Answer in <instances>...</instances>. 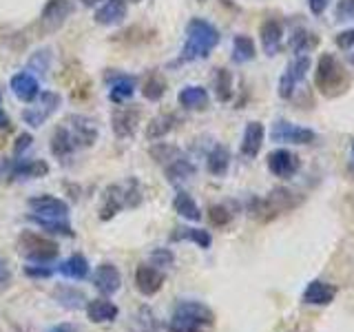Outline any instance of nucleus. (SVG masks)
I'll return each mask as SVG.
<instances>
[{
    "instance_id": "obj_1",
    "label": "nucleus",
    "mask_w": 354,
    "mask_h": 332,
    "mask_svg": "<svg viewBox=\"0 0 354 332\" xmlns=\"http://www.w3.org/2000/svg\"><path fill=\"white\" fill-rule=\"evenodd\" d=\"M219 31L204 18H191L186 25V40L182 47L180 62H195L208 58L219 44Z\"/></svg>"
},
{
    "instance_id": "obj_2",
    "label": "nucleus",
    "mask_w": 354,
    "mask_h": 332,
    "mask_svg": "<svg viewBox=\"0 0 354 332\" xmlns=\"http://www.w3.org/2000/svg\"><path fill=\"white\" fill-rule=\"evenodd\" d=\"M142 204V184L131 177L124 184H111L106 186L104 197H102V206H100V219L109 221L113 219L120 210L124 208H136Z\"/></svg>"
},
{
    "instance_id": "obj_3",
    "label": "nucleus",
    "mask_w": 354,
    "mask_h": 332,
    "mask_svg": "<svg viewBox=\"0 0 354 332\" xmlns=\"http://www.w3.org/2000/svg\"><path fill=\"white\" fill-rule=\"evenodd\" d=\"M215 324V315L202 302H182L175 308L166 332H204Z\"/></svg>"
},
{
    "instance_id": "obj_4",
    "label": "nucleus",
    "mask_w": 354,
    "mask_h": 332,
    "mask_svg": "<svg viewBox=\"0 0 354 332\" xmlns=\"http://www.w3.org/2000/svg\"><path fill=\"white\" fill-rule=\"evenodd\" d=\"M315 84L326 98H335L348 86V75L343 64L332 53H324L317 62L315 71Z\"/></svg>"
},
{
    "instance_id": "obj_5",
    "label": "nucleus",
    "mask_w": 354,
    "mask_h": 332,
    "mask_svg": "<svg viewBox=\"0 0 354 332\" xmlns=\"http://www.w3.org/2000/svg\"><path fill=\"white\" fill-rule=\"evenodd\" d=\"M299 202H301V199L297 197V193L288 191V188H274V191H270L268 197H263V199L254 197L250 202L248 213L259 221H270L277 215H281V213H286V210L295 208Z\"/></svg>"
},
{
    "instance_id": "obj_6",
    "label": "nucleus",
    "mask_w": 354,
    "mask_h": 332,
    "mask_svg": "<svg viewBox=\"0 0 354 332\" xmlns=\"http://www.w3.org/2000/svg\"><path fill=\"white\" fill-rule=\"evenodd\" d=\"M16 248L25 259L40 261V264H47V261L55 259L58 257V250H60L58 243H55L53 239L38 235V232H31V230L20 232Z\"/></svg>"
},
{
    "instance_id": "obj_7",
    "label": "nucleus",
    "mask_w": 354,
    "mask_h": 332,
    "mask_svg": "<svg viewBox=\"0 0 354 332\" xmlns=\"http://www.w3.org/2000/svg\"><path fill=\"white\" fill-rule=\"evenodd\" d=\"M62 98L55 91H40V95L33 100V102L22 111V122L29 124L31 129H40L44 122H47L55 111L60 109Z\"/></svg>"
},
{
    "instance_id": "obj_8",
    "label": "nucleus",
    "mask_w": 354,
    "mask_h": 332,
    "mask_svg": "<svg viewBox=\"0 0 354 332\" xmlns=\"http://www.w3.org/2000/svg\"><path fill=\"white\" fill-rule=\"evenodd\" d=\"M142 120V109L138 104H118L111 111V129L118 140H131L136 136Z\"/></svg>"
},
{
    "instance_id": "obj_9",
    "label": "nucleus",
    "mask_w": 354,
    "mask_h": 332,
    "mask_svg": "<svg viewBox=\"0 0 354 332\" xmlns=\"http://www.w3.org/2000/svg\"><path fill=\"white\" fill-rule=\"evenodd\" d=\"M69 131V136L75 144V149H91L95 140H97V124L93 118L82 116V113H71L66 116V120L62 122Z\"/></svg>"
},
{
    "instance_id": "obj_10",
    "label": "nucleus",
    "mask_w": 354,
    "mask_h": 332,
    "mask_svg": "<svg viewBox=\"0 0 354 332\" xmlns=\"http://www.w3.org/2000/svg\"><path fill=\"white\" fill-rule=\"evenodd\" d=\"M73 0H47V5L40 11L38 27L42 33H55L64 27V22L73 14Z\"/></svg>"
},
{
    "instance_id": "obj_11",
    "label": "nucleus",
    "mask_w": 354,
    "mask_h": 332,
    "mask_svg": "<svg viewBox=\"0 0 354 332\" xmlns=\"http://www.w3.org/2000/svg\"><path fill=\"white\" fill-rule=\"evenodd\" d=\"M270 140L277 144H313L317 142V133L313 129L297 127L288 120H277L270 131Z\"/></svg>"
},
{
    "instance_id": "obj_12",
    "label": "nucleus",
    "mask_w": 354,
    "mask_h": 332,
    "mask_svg": "<svg viewBox=\"0 0 354 332\" xmlns=\"http://www.w3.org/2000/svg\"><path fill=\"white\" fill-rule=\"evenodd\" d=\"M308 66H310V58H308V55L306 53L304 55L297 53V58L286 66L283 75L279 77V98L290 100L295 95L299 82H304Z\"/></svg>"
},
{
    "instance_id": "obj_13",
    "label": "nucleus",
    "mask_w": 354,
    "mask_h": 332,
    "mask_svg": "<svg viewBox=\"0 0 354 332\" xmlns=\"http://www.w3.org/2000/svg\"><path fill=\"white\" fill-rule=\"evenodd\" d=\"M268 171L279 177V180H290V177L297 175L299 166H301V160L299 155L288 151V149H274L272 153H268Z\"/></svg>"
},
{
    "instance_id": "obj_14",
    "label": "nucleus",
    "mask_w": 354,
    "mask_h": 332,
    "mask_svg": "<svg viewBox=\"0 0 354 332\" xmlns=\"http://www.w3.org/2000/svg\"><path fill=\"white\" fill-rule=\"evenodd\" d=\"M166 282L164 270L155 268L153 264H142L136 270V288L144 297H153L162 290V286Z\"/></svg>"
},
{
    "instance_id": "obj_15",
    "label": "nucleus",
    "mask_w": 354,
    "mask_h": 332,
    "mask_svg": "<svg viewBox=\"0 0 354 332\" xmlns=\"http://www.w3.org/2000/svg\"><path fill=\"white\" fill-rule=\"evenodd\" d=\"M106 82H109V100L113 104H124L127 100L133 98L136 93V86H138V80L129 73H109L106 75Z\"/></svg>"
},
{
    "instance_id": "obj_16",
    "label": "nucleus",
    "mask_w": 354,
    "mask_h": 332,
    "mask_svg": "<svg viewBox=\"0 0 354 332\" xmlns=\"http://www.w3.org/2000/svg\"><path fill=\"white\" fill-rule=\"evenodd\" d=\"M9 86H11V91H14V95L25 104H31L33 100L40 95V82L31 71H20L16 75H11Z\"/></svg>"
},
{
    "instance_id": "obj_17",
    "label": "nucleus",
    "mask_w": 354,
    "mask_h": 332,
    "mask_svg": "<svg viewBox=\"0 0 354 332\" xmlns=\"http://www.w3.org/2000/svg\"><path fill=\"white\" fill-rule=\"evenodd\" d=\"M93 286L97 288L100 293L104 297L115 295L120 288H122V275L118 270V266H113L111 261H104L97 266L95 277H93Z\"/></svg>"
},
{
    "instance_id": "obj_18",
    "label": "nucleus",
    "mask_w": 354,
    "mask_h": 332,
    "mask_svg": "<svg viewBox=\"0 0 354 332\" xmlns=\"http://www.w3.org/2000/svg\"><path fill=\"white\" fill-rule=\"evenodd\" d=\"M29 208L38 217H66L69 215V204L64 199H58L53 195H38L29 199Z\"/></svg>"
},
{
    "instance_id": "obj_19",
    "label": "nucleus",
    "mask_w": 354,
    "mask_h": 332,
    "mask_svg": "<svg viewBox=\"0 0 354 332\" xmlns=\"http://www.w3.org/2000/svg\"><path fill=\"white\" fill-rule=\"evenodd\" d=\"M49 173V164L44 160H22L16 158L9 166V177L11 180H38Z\"/></svg>"
},
{
    "instance_id": "obj_20",
    "label": "nucleus",
    "mask_w": 354,
    "mask_h": 332,
    "mask_svg": "<svg viewBox=\"0 0 354 332\" xmlns=\"http://www.w3.org/2000/svg\"><path fill=\"white\" fill-rule=\"evenodd\" d=\"M129 14V0H106V3L95 11V22L102 27H115L124 22Z\"/></svg>"
},
{
    "instance_id": "obj_21",
    "label": "nucleus",
    "mask_w": 354,
    "mask_h": 332,
    "mask_svg": "<svg viewBox=\"0 0 354 332\" xmlns=\"http://www.w3.org/2000/svg\"><path fill=\"white\" fill-rule=\"evenodd\" d=\"M335 297H337V286L315 279V282H310L308 288L304 290L301 302L308 306H328V304L335 302Z\"/></svg>"
},
{
    "instance_id": "obj_22",
    "label": "nucleus",
    "mask_w": 354,
    "mask_h": 332,
    "mask_svg": "<svg viewBox=\"0 0 354 332\" xmlns=\"http://www.w3.org/2000/svg\"><path fill=\"white\" fill-rule=\"evenodd\" d=\"M259 36H261V47L266 55H277L281 49V40H283V25L279 20H266L259 27Z\"/></svg>"
},
{
    "instance_id": "obj_23",
    "label": "nucleus",
    "mask_w": 354,
    "mask_h": 332,
    "mask_svg": "<svg viewBox=\"0 0 354 332\" xmlns=\"http://www.w3.org/2000/svg\"><path fill=\"white\" fill-rule=\"evenodd\" d=\"M263 136H266V131H263V124L261 122H248L246 129H243V138H241V155L243 158H257L261 147H263Z\"/></svg>"
},
{
    "instance_id": "obj_24",
    "label": "nucleus",
    "mask_w": 354,
    "mask_h": 332,
    "mask_svg": "<svg viewBox=\"0 0 354 332\" xmlns=\"http://www.w3.org/2000/svg\"><path fill=\"white\" fill-rule=\"evenodd\" d=\"M177 102L180 107L188 109V111H204L208 109V102H210V95L204 86L199 84H188L184 86L180 93H177Z\"/></svg>"
},
{
    "instance_id": "obj_25",
    "label": "nucleus",
    "mask_w": 354,
    "mask_h": 332,
    "mask_svg": "<svg viewBox=\"0 0 354 332\" xmlns=\"http://www.w3.org/2000/svg\"><path fill=\"white\" fill-rule=\"evenodd\" d=\"M75 144L69 136V131H66L64 124H58L53 131V136H51V155L55 160H60L62 164L66 160H71V155L75 153Z\"/></svg>"
},
{
    "instance_id": "obj_26",
    "label": "nucleus",
    "mask_w": 354,
    "mask_h": 332,
    "mask_svg": "<svg viewBox=\"0 0 354 332\" xmlns=\"http://www.w3.org/2000/svg\"><path fill=\"white\" fill-rule=\"evenodd\" d=\"M118 313V306L109 299H95V302L86 304V317L93 324H111V321H115Z\"/></svg>"
},
{
    "instance_id": "obj_27",
    "label": "nucleus",
    "mask_w": 354,
    "mask_h": 332,
    "mask_svg": "<svg viewBox=\"0 0 354 332\" xmlns=\"http://www.w3.org/2000/svg\"><path fill=\"white\" fill-rule=\"evenodd\" d=\"M164 173H166V180L169 182H184V180H191V177L197 173V166L186 158V155H180L177 160H173L171 164L164 166Z\"/></svg>"
},
{
    "instance_id": "obj_28",
    "label": "nucleus",
    "mask_w": 354,
    "mask_h": 332,
    "mask_svg": "<svg viewBox=\"0 0 354 332\" xmlns=\"http://www.w3.org/2000/svg\"><path fill=\"white\" fill-rule=\"evenodd\" d=\"M177 122H180V118H177L175 113H162L158 118H153L147 127V140L149 142L162 140L164 136H169V133L177 127Z\"/></svg>"
},
{
    "instance_id": "obj_29",
    "label": "nucleus",
    "mask_w": 354,
    "mask_h": 332,
    "mask_svg": "<svg viewBox=\"0 0 354 332\" xmlns=\"http://www.w3.org/2000/svg\"><path fill=\"white\" fill-rule=\"evenodd\" d=\"M228 166H230V151L224 147V144H215V147L210 149L208 158H206L208 173L215 175V177H224Z\"/></svg>"
},
{
    "instance_id": "obj_30",
    "label": "nucleus",
    "mask_w": 354,
    "mask_h": 332,
    "mask_svg": "<svg viewBox=\"0 0 354 332\" xmlns=\"http://www.w3.org/2000/svg\"><path fill=\"white\" fill-rule=\"evenodd\" d=\"M166 77L160 71H151L142 82V95L149 100V102H160V100L166 95Z\"/></svg>"
},
{
    "instance_id": "obj_31",
    "label": "nucleus",
    "mask_w": 354,
    "mask_h": 332,
    "mask_svg": "<svg viewBox=\"0 0 354 332\" xmlns=\"http://www.w3.org/2000/svg\"><path fill=\"white\" fill-rule=\"evenodd\" d=\"M58 273L64 275V277H69V279L82 282V279H86V277H88V261H86L84 255L75 252V255H71L69 259H64L60 264Z\"/></svg>"
},
{
    "instance_id": "obj_32",
    "label": "nucleus",
    "mask_w": 354,
    "mask_h": 332,
    "mask_svg": "<svg viewBox=\"0 0 354 332\" xmlns=\"http://www.w3.org/2000/svg\"><path fill=\"white\" fill-rule=\"evenodd\" d=\"M173 208H175L177 215H182L188 221H199V219H202V210H199L197 202L186 191H180V193L175 195Z\"/></svg>"
},
{
    "instance_id": "obj_33",
    "label": "nucleus",
    "mask_w": 354,
    "mask_h": 332,
    "mask_svg": "<svg viewBox=\"0 0 354 332\" xmlns=\"http://www.w3.org/2000/svg\"><path fill=\"white\" fill-rule=\"evenodd\" d=\"M29 221L38 224L42 230L55 232V235H64V237H75V230L71 224H66L64 217H38V215H29Z\"/></svg>"
},
{
    "instance_id": "obj_34",
    "label": "nucleus",
    "mask_w": 354,
    "mask_h": 332,
    "mask_svg": "<svg viewBox=\"0 0 354 332\" xmlns=\"http://www.w3.org/2000/svg\"><path fill=\"white\" fill-rule=\"evenodd\" d=\"M254 55H257V47H254L252 38L243 36V33L235 36V40H232V60L243 64V62L254 60Z\"/></svg>"
},
{
    "instance_id": "obj_35",
    "label": "nucleus",
    "mask_w": 354,
    "mask_h": 332,
    "mask_svg": "<svg viewBox=\"0 0 354 332\" xmlns=\"http://www.w3.org/2000/svg\"><path fill=\"white\" fill-rule=\"evenodd\" d=\"M195 241L199 248H210V243H213V237H210V232L204 230V228H175L173 232V241Z\"/></svg>"
},
{
    "instance_id": "obj_36",
    "label": "nucleus",
    "mask_w": 354,
    "mask_h": 332,
    "mask_svg": "<svg viewBox=\"0 0 354 332\" xmlns=\"http://www.w3.org/2000/svg\"><path fill=\"white\" fill-rule=\"evenodd\" d=\"M149 155H151L153 162L166 166V164H171L173 160L180 158V155H184V151L180 147H175V144L160 142V144H153V147L149 149Z\"/></svg>"
},
{
    "instance_id": "obj_37",
    "label": "nucleus",
    "mask_w": 354,
    "mask_h": 332,
    "mask_svg": "<svg viewBox=\"0 0 354 332\" xmlns=\"http://www.w3.org/2000/svg\"><path fill=\"white\" fill-rule=\"evenodd\" d=\"M215 95H217L219 102H230L232 73L228 69H217V73H215Z\"/></svg>"
},
{
    "instance_id": "obj_38",
    "label": "nucleus",
    "mask_w": 354,
    "mask_h": 332,
    "mask_svg": "<svg viewBox=\"0 0 354 332\" xmlns=\"http://www.w3.org/2000/svg\"><path fill=\"white\" fill-rule=\"evenodd\" d=\"M49 64H51V51L49 49H40V51H36L29 58L27 71L31 69V73L36 71L38 75H44V73L49 71Z\"/></svg>"
},
{
    "instance_id": "obj_39",
    "label": "nucleus",
    "mask_w": 354,
    "mask_h": 332,
    "mask_svg": "<svg viewBox=\"0 0 354 332\" xmlns=\"http://www.w3.org/2000/svg\"><path fill=\"white\" fill-rule=\"evenodd\" d=\"M208 219H210V224H213V226H226L228 221L232 219V213L224 204H215V206L208 208Z\"/></svg>"
},
{
    "instance_id": "obj_40",
    "label": "nucleus",
    "mask_w": 354,
    "mask_h": 332,
    "mask_svg": "<svg viewBox=\"0 0 354 332\" xmlns=\"http://www.w3.org/2000/svg\"><path fill=\"white\" fill-rule=\"evenodd\" d=\"M151 261H153L155 268L164 270V268H169V266H173L175 255H173L169 248H155V250L151 252Z\"/></svg>"
},
{
    "instance_id": "obj_41",
    "label": "nucleus",
    "mask_w": 354,
    "mask_h": 332,
    "mask_svg": "<svg viewBox=\"0 0 354 332\" xmlns=\"http://www.w3.org/2000/svg\"><path fill=\"white\" fill-rule=\"evenodd\" d=\"M22 273H25L27 277H33V279H49V277L53 275V268H49L47 264H40V266H25Z\"/></svg>"
},
{
    "instance_id": "obj_42",
    "label": "nucleus",
    "mask_w": 354,
    "mask_h": 332,
    "mask_svg": "<svg viewBox=\"0 0 354 332\" xmlns=\"http://www.w3.org/2000/svg\"><path fill=\"white\" fill-rule=\"evenodd\" d=\"M337 20H354V0H339L335 9Z\"/></svg>"
},
{
    "instance_id": "obj_43",
    "label": "nucleus",
    "mask_w": 354,
    "mask_h": 332,
    "mask_svg": "<svg viewBox=\"0 0 354 332\" xmlns=\"http://www.w3.org/2000/svg\"><path fill=\"white\" fill-rule=\"evenodd\" d=\"M335 42L339 44L341 49H352V47H354V27H352V29H346V31H341V33H337Z\"/></svg>"
},
{
    "instance_id": "obj_44",
    "label": "nucleus",
    "mask_w": 354,
    "mask_h": 332,
    "mask_svg": "<svg viewBox=\"0 0 354 332\" xmlns=\"http://www.w3.org/2000/svg\"><path fill=\"white\" fill-rule=\"evenodd\" d=\"M31 142H33V138L29 136V133H22V136H18V140H16V147H14L16 158H20V155H22V153H25V151L31 147Z\"/></svg>"
},
{
    "instance_id": "obj_45",
    "label": "nucleus",
    "mask_w": 354,
    "mask_h": 332,
    "mask_svg": "<svg viewBox=\"0 0 354 332\" xmlns=\"http://www.w3.org/2000/svg\"><path fill=\"white\" fill-rule=\"evenodd\" d=\"M328 5H330V0H308V7H310V11H313L315 16L324 14V11L328 9Z\"/></svg>"
},
{
    "instance_id": "obj_46",
    "label": "nucleus",
    "mask_w": 354,
    "mask_h": 332,
    "mask_svg": "<svg viewBox=\"0 0 354 332\" xmlns=\"http://www.w3.org/2000/svg\"><path fill=\"white\" fill-rule=\"evenodd\" d=\"M9 279H11V273L7 268V261L3 259V255H0V286L7 284Z\"/></svg>"
},
{
    "instance_id": "obj_47",
    "label": "nucleus",
    "mask_w": 354,
    "mask_h": 332,
    "mask_svg": "<svg viewBox=\"0 0 354 332\" xmlns=\"http://www.w3.org/2000/svg\"><path fill=\"white\" fill-rule=\"evenodd\" d=\"M0 127L3 129H11V124H9V120H7V116H5V109H3V95H0Z\"/></svg>"
},
{
    "instance_id": "obj_48",
    "label": "nucleus",
    "mask_w": 354,
    "mask_h": 332,
    "mask_svg": "<svg viewBox=\"0 0 354 332\" xmlns=\"http://www.w3.org/2000/svg\"><path fill=\"white\" fill-rule=\"evenodd\" d=\"M49 332H73V326H71V324H62V326H55V328L49 330Z\"/></svg>"
},
{
    "instance_id": "obj_49",
    "label": "nucleus",
    "mask_w": 354,
    "mask_h": 332,
    "mask_svg": "<svg viewBox=\"0 0 354 332\" xmlns=\"http://www.w3.org/2000/svg\"><path fill=\"white\" fill-rule=\"evenodd\" d=\"M80 3H82L84 7H95V5L100 3V0H80Z\"/></svg>"
},
{
    "instance_id": "obj_50",
    "label": "nucleus",
    "mask_w": 354,
    "mask_h": 332,
    "mask_svg": "<svg viewBox=\"0 0 354 332\" xmlns=\"http://www.w3.org/2000/svg\"><path fill=\"white\" fill-rule=\"evenodd\" d=\"M129 3H136L138 5V3H142V0H129Z\"/></svg>"
},
{
    "instance_id": "obj_51",
    "label": "nucleus",
    "mask_w": 354,
    "mask_h": 332,
    "mask_svg": "<svg viewBox=\"0 0 354 332\" xmlns=\"http://www.w3.org/2000/svg\"><path fill=\"white\" fill-rule=\"evenodd\" d=\"M352 155H354V140H352Z\"/></svg>"
},
{
    "instance_id": "obj_52",
    "label": "nucleus",
    "mask_w": 354,
    "mask_h": 332,
    "mask_svg": "<svg viewBox=\"0 0 354 332\" xmlns=\"http://www.w3.org/2000/svg\"><path fill=\"white\" fill-rule=\"evenodd\" d=\"M197 3H206V0H197Z\"/></svg>"
}]
</instances>
